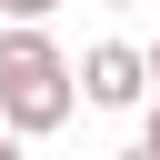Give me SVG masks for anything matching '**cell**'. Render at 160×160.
<instances>
[{"label": "cell", "instance_id": "cell-1", "mask_svg": "<svg viewBox=\"0 0 160 160\" xmlns=\"http://www.w3.org/2000/svg\"><path fill=\"white\" fill-rule=\"evenodd\" d=\"M70 110H80V80H70L60 40L50 30H0V130L10 140H50Z\"/></svg>", "mask_w": 160, "mask_h": 160}, {"label": "cell", "instance_id": "cell-2", "mask_svg": "<svg viewBox=\"0 0 160 160\" xmlns=\"http://www.w3.org/2000/svg\"><path fill=\"white\" fill-rule=\"evenodd\" d=\"M70 80H80L90 110H140V100H150V60H140L130 40H90V50L70 60Z\"/></svg>", "mask_w": 160, "mask_h": 160}, {"label": "cell", "instance_id": "cell-3", "mask_svg": "<svg viewBox=\"0 0 160 160\" xmlns=\"http://www.w3.org/2000/svg\"><path fill=\"white\" fill-rule=\"evenodd\" d=\"M50 10H60V0H0V20H10V30H40Z\"/></svg>", "mask_w": 160, "mask_h": 160}, {"label": "cell", "instance_id": "cell-4", "mask_svg": "<svg viewBox=\"0 0 160 160\" xmlns=\"http://www.w3.org/2000/svg\"><path fill=\"white\" fill-rule=\"evenodd\" d=\"M140 150L160 160V100H140Z\"/></svg>", "mask_w": 160, "mask_h": 160}, {"label": "cell", "instance_id": "cell-5", "mask_svg": "<svg viewBox=\"0 0 160 160\" xmlns=\"http://www.w3.org/2000/svg\"><path fill=\"white\" fill-rule=\"evenodd\" d=\"M140 60H150V100H160V40H150V50H140Z\"/></svg>", "mask_w": 160, "mask_h": 160}, {"label": "cell", "instance_id": "cell-6", "mask_svg": "<svg viewBox=\"0 0 160 160\" xmlns=\"http://www.w3.org/2000/svg\"><path fill=\"white\" fill-rule=\"evenodd\" d=\"M110 160H150V150H140V140H130V150H110Z\"/></svg>", "mask_w": 160, "mask_h": 160}, {"label": "cell", "instance_id": "cell-7", "mask_svg": "<svg viewBox=\"0 0 160 160\" xmlns=\"http://www.w3.org/2000/svg\"><path fill=\"white\" fill-rule=\"evenodd\" d=\"M0 160H20V140H10V130H0Z\"/></svg>", "mask_w": 160, "mask_h": 160}, {"label": "cell", "instance_id": "cell-8", "mask_svg": "<svg viewBox=\"0 0 160 160\" xmlns=\"http://www.w3.org/2000/svg\"><path fill=\"white\" fill-rule=\"evenodd\" d=\"M110 10H140V0H110Z\"/></svg>", "mask_w": 160, "mask_h": 160}]
</instances>
